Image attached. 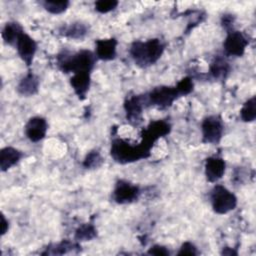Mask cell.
Instances as JSON below:
<instances>
[{
  "instance_id": "6da1fadb",
  "label": "cell",
  "mask_w": 256,
  "mask_h": 256,
  "mask_svg": "<svg viewBox=\"0 0 256 256\" xmlns=\"http://www.w3.org/2000/svg\"><path fill=\"white\" fill-rule=\"evenodd\" d=\"M153 146L154 144L144 137L141 138L139 143H130L124 139L117 138L111 143L110 154L115 162L119 164H128L148 158Z\"/></svg>"
},
{
  "instance_id": "7a4b0ae2",
  "label": "cell",
  "mask_w": 256,
  "mask_h": 256,
  "mask_svg": "<svg viewBox=\"0 0 256 256\" xmlns=\"http://www.w3.org/2000/svg\"><path fill=\"white\" fill-rule=\"evenodd\" d=\"M165 50V43L158 38L149 39L146 41H134L129 49V53L134 63L146 68L155 64L162 56Z\"/></svg>"
},
{
  "instance_id": "3957f363",
  "label": "cell",
  "mask_w": 256,
  "mask_h": 256,
  "mask_svg": "<svg viewBox=\"0 0 256 256\" xmlns=\"http://www.w3.org/2000/svg\"><path fill=\"white\" fill-rule=\"evenodd\" d=\"M97 61L95 53L90 50H80L75 53L63 51L57 56V65L63 73H91Z\"/></svg>"
},
{
  "instance_id": "277c9868",
  "label": "cell",
  "mask_w": 256,
  "mask_h": 256,
  "mask_svg": "<svg viewBox=\"0 0 256 256\" xmlns=\"http://www.w3.org/2000/svg\"><path fill=\"white\" fill-rule=\"evenodd\" d=\"M210 202L215 213L224 215L236 208L237 197L225 186L216 184L210 191Z\"/></svg>"
},
{
  "instance_id": "5b68a950",
  "label": "cell",
  "mask_w": 256,
  "mask_h": 256,
  "mask_svg": "<svg viewBox=\"0 0 256 256\" xmlns=\"http://www.w3.org/2000/svg\"><path fill=\"white\" fill-rule=\"evenodd\" d=\"M148 105L156 106L164 109L170 107L176 99L180 97L175 86L161 85L154 87L148 94L145 95Z\"/></svg>"
},
{
  "instance_id": "8992f818",
  "label": "cell",
  "mask_w": 256,
  "mask_h": 256,
  "mask_svg": "<svg viewBox=\"0 0 256 256\" xmlns=\"http://www.w3.org/2000/svg\"><path fill=\"white\" fill-rule=\"evenodd\" d=\"M202 141L207 144H217L224 134V123L219 115H209L201 123Z\"/></svg>"
},
{
  "instance_id": "52a82bcc",
  "label": "cell",
  "mask_w": 256,
  "mask_h": 256,
  "mask_svg": "<svg viewBox=\"0 0 256 256\" xmlns=\"http://www.w3.org/2000/svg\"><path fill=\"white\" fill-rule=\"evenodd\" d=\"M248 39L238 30H230L227 32L226 38L223 42L224 53L227 56L242 57L248 46Z\"/></svg>"
},
{
  "instance_id": "ba28073f",
  "label": "cell",
  "mask_w": 256,
  "mask_h": 256,
  "mask_svg": "<svg viewBox=\"0 0 256 256\" xmlns=\"http://www.w3.org/2000/svg\"><path fill=\"white\" fill-rule=\"evenodd\" d=\"M140 188L124 179H119L113 190V200L118 204H129L138 199Z\"/></svg>"
},
{
  "instance_id": "9c48e42d",
  "label": "cell",
  "mask_w": 256,
  "mask_h": 256,
  "mask_svg": "<svg viewBox=\"0 0 256 256\" xmlns=\"http://www.w3.org/2000/svg\"><path fill=\"white\" fill-rule=\"evenodd\" d=\"M146 97L141 95H134L128 97L124 102V110L126 119L132 125H139L142 122L143 108L146 106Z\"/></svg>"
},
{
  "instance_id": "30bf717a",
  "label": "cell",
  "mask_w": 256,
  "mask_h": 256,
  "mask_svg": "<svg viewBox=\"0 0 256 256\" xmlns=\"http://www.w3.org/2000/svg\"><path fill=\"white\" fill-rule=\"evenodd\" d=\"M14 46L22 61L26 64V66L29 67L32 64L33 58L37 51L36 41L30 35L23 31L19 35Z\"/></svg>"
},
{
  "instance_id": "8fae6325",
  "label": "cell",
  "mask_w": 256,
  "mask_h": 256,
  "mask_svg": "<svg viewBox=\"0 0 256 256\" xmlns=\"http://www.w3.org/2000/svg\"><path fill=\"white\" fill-rule=\"evenodd\" d=\"M48 130V124L44 117L34 116L31 117L25 124L24 131L26 137L31 142H39L46 136Z\"/></svg>"
},
{
  "instance_id": "7c38bea8",
  "label": "cell",
  "mask_w": 256,
  "mask_h": 256,
  "mask_svg": "<svg viewBox=\"0 0 256 256\" xmlns=\"http://www.w3.org/2000/svg\"><path fill=\"white\" fill-rule=\"evenodd\" d=\"M226 169L225 160L219 156H210L206 158L204 164V173L207 181L211 183H216L219 181Z\"/></svg>"
},
{
  "instance_id": "4fadbf2b",
  "label": "cell",
  "mask_w": 256,
  "mask_h": 256,
  "mask_svg": "<svg viewBox=\"0 0 256 256\" xmlns=\"http://www.w3.org/2000/svg\"><path fill=\"white\" fill-rule=\"evenodd\" d=\"M117 40L115 38H106V39H98L95 41V55L97 59L103 61H110L115 59L117 55L116 47Z\"/></svg>"
},
{
  "instance_id": "5bb4252c",
  "label": "cell",
  "mask_w": 256,
  "mask_h": 256,
  "mask_svg": "<svg viewBox=\"0 0 256 256\" xmlns=\"http://www.w3.org/2000/svg\"><path fill=\"white\" fill-rule=\"evenodd\" d=\"M171 131V125L165 120L151 121L146 129L142 131L141 136L147 138L151 142L155 143L158 139L168 135Z\"/></svg>"
},
{
  "instance_id": "9a60e30c",
  "label": "cell",
  "mask_w": 256,
  "mask_h": 256,
  "mask_svg": "<svg viewBox=\"0 0 256 256\" xmlns=\"http://www.w3.org/2000/svg\"><path fill=\"white\" fill-rule=\"evenodd\" d=\"M91 84V73L79 72L72 75L70 85L79 99L84 100Z\"/></svg>"
},
{
  "instance_id": "2e32d148",
  "label": "cell",
  "mask_w": 256,
  "mask_h": 256,
  "mask_svg": "<svg viewBox=\"0 0 256 256\" xmlns=\"http://www.w3.org/2000/svg\"><path fill=\"white\" fill-rule=\"evenodd\" d=\"M23 157V153L11 146H6L0 151V169L5 172L15 166Z\"/></svg>"
},
{
  "instance_id": "e0dca14e",
  "label": "cell",
  "mask_w": 256,
  "mask_h": 256,
  "mask_svg": "<svg viewBox=\"0 0 256 256\" xmlns=\"http://www.w3.org/2000/svg\"><path fill=\"white\" fill-rule=\"evenodd\" d=\"M40 81L39 78L32 72L27 73L18 83L17 91L20 95L29 97L37 94L39 90Z\"/></svg>"
},
{
  "instance_id": "ac0fdd59",
  "label": "cell",
  "mask_w": 256,
  "mask_h": 256,
  "mask_svg": "<svg viewBox=\"0 0 256 256\" xmlns=\"http://www.w3.org/2000/svg\"><path fill=\"white\" fill-rule=\"evenodd\" d=\"M230 71L229 64L220 56L214 58L210 64L209 73L216 80H223L227 77Z\"/></svg>"
},
{
  "instance_id": "d6986e66",
  "label": "cell",
  "mask_w": 256,
  "mask_h": 256,
  "mask_svg": "<svg viewBox=\"0 0 256 256\" xmlns=\"http://www.w3.org/2000/svg\"><path fill=\"white\" fill-rule=\"evenodd\" d=\"M60 33L71 39H83L88 33V27L82 22H74L62 27Z\"/></svg>"
},
{
  "instance_id": "ffe728a7",
  "label": "cell",
  "mask_w": 256,
  "mask_h": 256,
  "mask_svg": "<svg viewBox=\"0 0 256 256\" xmlns=\"http://www.w3.org/2000/svg\"><path fill=\"white\" fill-rule=\"evenodd\" d=\"M22 26L17 22H7L2 30V38L8 45L14 46L19 35L23 32Z\"/></svg>"
},
{
  "instance_id": "44dd1931",
  "label": "cell",
  "mask_w": 256,
  "mask_h": 256,
  "mask_svg": "<svg viewBox=\"0 0 256 256\" xmlns=\"http://www.w3.org/2000/svg\"><path fill=\"white\" fill-rule=\"evenodd\" d=\"M240 118L243 122H253L256 118V97L252 96L242 106Z\"/></svg>"
},
{
  "instance_id": "7402d4cb",
  "label": "cell",
  "mask_w": 256,
  "mask_h": 256,
  "mask_svg": "<svg viewBox=\"0 0 256 256\" xmlns=\"http://www.w3.org/2000/svg\"><path fill=\"white\" fill-rule=\"evenodd\" d=\"M97 235V230L95 226L91 223L82 224L75 231V240L76 241H90L95 238Z\"/></svg>"
},
{
  "instance_id": "603a6c76",
  "label": "cell",
  "mask_w": 256,
  "mask_h": 256,
  "mask_svg": "<svg viewBox=\"0 0 256 256\" xmlns=\"http://www.w3.org/2000/svg\"><path fill=\"white\" fill-rule=\"evenodd\" d=\"M42 6L44 7V9L49 12L50 14H53V15H58V14H61L63 12H65L69 5H70V2L67 1V0H61V1H43L42 3Z\"/></svg>"
},
{
  "instance_id": "cb8c5ba5",
  "label": "cell",
  "mask_w": 256,
  "mask_h": 256,
  "mask_svg": "<svg viewBox=\"0 0 256 256\" xmlns=\"http://www.w3.org/2000/svg\"><path fill=\"white\" fill-rule=\"evenodd\" d=\"M104 162L103 157L101 156L100 152L97 150H92L85 156L83 160V166L86 169H96L102 165Z\"/></svg>"
},
{
  "instance_id": "d4e9b609",
  "label": "cell",
  "mask_w": 256,
  "mask_h": 256,
  "mask_svg": "<svg viewBox=\"0 0 256 256\" xmlns=\"http://www.w3.org/2000/svg\"><path fill=\"white\" fill-rule=\"evenodd\" d=\"M119 2L116 0H98L94 3L95 10L101 14L109 13L116 9Z\"/></svg>"
},
{
  "instance_id": "484cf974",
  "label": "cell",
  "mask_w": 256,
  "mask_h": 256,
  "mask_svg": "<svg viewBox=\"0 0 256 256\" xmlns=\"http://www.w3.org/2000/svg\"><path fill=\"white\" fill-rule=\"evenodd\" d=\"M180 97L181 96H186L188 94H190L193 91V81L191 79V77H184L182 78L176 85H175Z\"/></svg>"
},
{
  "instance_id": "4316f807",
  "label": "cell",
  "mask_w": 256,
  "mask_h": 256,
  "mask_svg": "<svg viewBox=\"0 0 256 256\" xmlns=\"http://www.w3.org/2000/svg\"><path fill=\"white\" fill-rule=\"evenodd\" d=\"M198 254V250H197V247L192 243V242H189V241H186L184 242L180 248H179V251L177 252V255L179 256H182V255H197Z\"/></svg>"
},
{
  "instance_id": "83f0119b",
  "label": "cell",
  "mask_w": 256,
  "mask_h": 256,
  "mask_svg": "<svg viewBox=\"0 0 256 256\" xmlns=\"http://www.w3.org/2000/svg\"><path fill=\"white\" fill-rule=\"evenodd\" d=\"M147 254L149 255H156V256H168L170 254L168 248H166L163 245L155 244L149 248L147 251Z\"/></svg>"
},
{
  "instance_id": "f1b7e54d",
  "label": "cell",
  "mask_w": 256,
  "mask_h": 256,
  "mask_svg": "<svg viewBox=\"0 0 256 256\" xmlns=\"http://www.w3.org/2000/svg\"><path fill=\"white\" fill-rule=\"evenodd\" d=\"M221 23H222V26H223V27L227 30V32H228V31H230V30L233 29L234 17H233L232 15H230V14H225V15H223V17H222Z\"/></svg>"
},
{
  "instance_id": "f546056e",
  "label": "cell",
  "mask_w": 256,
  "mask_h": 256,
  "mask_svg": "<svg viewBox=\"0 0 256 256\" xmlns=\"http://www.w3.org/2000/svg\"><path fill=\"white\" fill-rule=\"evenodd\" d=\"M9 229V222L6 220L5 216L2 214L1 215V236H4Z\"/></svg>"
},
{
  "instance_id": "4dcf8cb0",
  "label": "cell",
  "mask_w": 256,
  "mask_h": 256,
  "mask_svg": "<svg viewBox=\"0 0 256 256\" xmlns=\"http://www.w3.org/2000/svg\"><path fill=\"white\" fill-rule=\"evenodd\" d=\"M222 254H224V255H237V252L234 251L233 249L231 250L229 247H225V248H223Z\"/></svg>"
}]
</instances>
